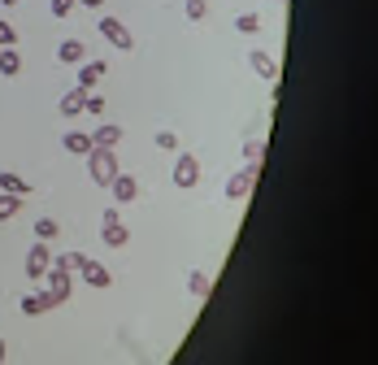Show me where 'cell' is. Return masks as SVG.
<instances>
[{
    "mask_svg": "<svg viewBox=\"0 0 378 365\" xmlns=\"http://www.w3.org/2000/svg\"><path fill=\"white\" fill-rule=\"evenodd\" d=\"M87 174L96 187H109L113 174H118V157H113V148H92L87 153Z\"/></svg>",
    "mask_w": 378,
    "mask_h": 365,
    "instance_id": "obj_1",
    "label": "cell"
},
{
    "mask_svg": "<svg viewBox=\"0 0 378 365\" xmlns=\"http://www.w3.org/2000/svg\"><path fill=\"white\" fill-rule=\"evenodd\" d=\"M40 283H44L48 296H53V305H61V300H70V291H74V274H70V270H61V265H48Z\"/></svg>",
    "mask_w": 378,
    "mask_h": 365,
    "instance_id": "obj_2",
    "label": "cell"
},
{
    "mask_svg": "<svg viewBox=\"0 0 378 365\" xmlns=\"http://www.w3.org/2000/svg\"><path fill=\"white\" fill-rule=\"evenodd\" d=\"M101 239H105L109 248H122V244L130 239V230L122 226V218H118V209H105V218H101Z\"/></svg>",
    "mask_w": 378,
    "mask_h": 365,
    "instance_id": "obj_3",
    "label": "cell"
},
{
    "mask_svg": "<svg viewBox=\"0 0 378 365\" xmlns=\"http://www.w3.org/2000/svg\"><path fill=\"white\" fill-rule=\"evenodd\" d=\"M200 182V161H196L191 153H178V161H174V187H196Z\"/></svg>",
    "mask_w": 378,
    "mask_h": 365,
    "instance_id": "obj_4",
    "label": "cell"
},
{
    "mask_svg": "<svg viewBox=\"0 0 378 365\" xmlns=\"http://www.w3.org/2000/svg\"><path fill=\"white\" fill-rule=\"evenodd\" d=\"M53 265V253H48V239H35L31 244V253H26V278H44V270Z\"/></svg>",
    "mask_w": 378,
    "mask_h": 365,
    "instance_id": "obj_5",
    "label": "cell"
},
{
    "mask_svg": "<svg viewBox=\"0 0 378 365\" xmlns=\"http://www.w3.org/2000/svg\"><path fill=\"white\" fill-rule=\"evenodd\" d=\"M252 187H257V165H252V161L243 165L239 174H231V178H226V196H231V201H243V196H248Z\"/></svg>",
    "mask_w": 378,
    "mask_h": 365,
    "instance_id": "obj_6",
    "label": "cell"
},
{
    "mask_svg": "<svg viewBox=\"0 0 378 365\" xmlns=\"http://www.w3.org/2000/svg\"><path fill=\"white\" fill-rule=\"evenodd\" d=\"M101 35H105L113 48H122V53H130V48H135V35H130L118 18H101Z\"/></svg>",
    "mask_w": 378,
    "mask_h": 365,
    "instance_id": "obj_7",
    "label": "cell"
},
{
    "mask_svg": "<svg viewBox=\"0 0 378 365\" xmlns=\"http://www.w3.org/2000/svg\"><path fill=\"white\" fill-rule=\"evenodd\" d=\"M78 274H83V283H87V287H101V291H105V287L113 283V274L105 270V265H101V261H92V257L83 261V270H78Z\"/></svg>",
    "mask_w": 378,
    "mask_h": 365,
    "instance_id": "obj_8",
    "label": "cell"
},
{
    "mask_svg": "<svg viewBox=\"0 0 378 365\" xmlns=\"http://www.w3.org/2000/svg\"><path fill=\"white\" fill-rule=\"evenodd\" d=\"M109 187H113V201H118V205H126V201H135V196H139V182L130 178V174H122V170L113 174Z\"/></svg>",
    "mask_w": 378,
    "mask_h": 365,
    "instance_id": "obj_9",
    "label": "cell"
},
{
    "mask_svg": "<svg viewBox=\"0 0 378 365\" xmlns=\"http://www.w3.org/2000/svg\"><path fill=\"white\" fill-rule=\"evenodd\" d=\"M83 57H87L83 40H61V48H57V61H61V65H78Z\"/></svg>",
    "mask_w": 378,
    "mask_h": 365,
    "instance_id": "obj_10",
    "label": "cell"
},
{
    "mask_svg": "<svg viewBox=\"0 0 378 365\" xmlns=\"http://www.w3.org/2000/svg\"><path fill=\"white\" fill-rule=\"evenodd\" d=\"M118 139H122V126L118 122H101V126H96V135H92L96 148H118Z\"/></svg>",
    "mask_w": 378,
    "mask_h": 365,
    "instance_id": "obj_11",
    "label": "cell"
},
{
    "mask_svg": "<svg viewBox=\"0 0 378 365\" xmlns=\"http://www.w3.org/2000/svg\"><path fill=\"white\" fill-rule=\"evenodd\" d=\"M83 101H87V92L83 87H70L61 96V118H78V113H83Z\"/></svg>",
    "mask_w": 378,
    "mask_h": 365,
    "instance_id": "obj_12",
    "label": "cell"
},
{
    "mask_svg": "<svg viewBox=\"0 0 378 365\" xmlns=\"http://www.w3.org/2000/svg\"><path fill=\"white\" fill-rule=\"evenodd\" d=\"M248 65H252L261 78H278V61H274L270 53H257V48H252V53H248Z\"/></svg>",
    "mask_w": 378,
    "mask_h": 365,
    "instance_id": "obj_13",
    "label": "cell"
},
{
    "mask_svg": "<svg viewBox=\"0 0 378 365\" xmlns=\"http://www.w3.org/2000/svg\"><path fill=\"white\" fill-rule=\"evenodd\" d=\"M48 309H53V296H48V291L22 296V313H26V318H40V313H48Z\"/></svg>",
    "mask_w": 378,
    "mask_h": 365,
    "instance_id": "obj_14",
    "label": "cell"
},
{
    "mask_svg": "<svg viewBox=\"0 0 378 365\" xmlns=\"http://www.w3.org/2000/svg\"><path fill=\"white\" fill-rule=\"evenodd\" d=\"M61 144H65V153H78V157H87L92 153V135H83V130H70V135H61Z\"/></svg>",
    "mask_w": 378,
    "mask_h": 365,
    "instance_id": "obj_15",
    "label": "cell"
},
{
    "mask_svg": "<svg viewBox=\"0 0 378 365\" xmlns=\"http://www.w3.org/2000/svg\"><path fill=\"white\" fill-rule=\"evenodd\" d=\"M105 70H109L105 61H87L83 70H78V87H83V92H87V87H96V83L105 78Z\"/></svg>",
    "mask_w": 378,
    "mask_h": 365,
    "instance_id": "obj_16",
    "label": "cell"
},
{
    "mask_svg": "<svg viewBox=\"0 0 378 365\" xmlns=\"http://www.w3.org/2000/svg\"><path fill=\"white\" fill-rule=\"evenodd\" d=\"M18 70H22V57H18V48H13V44H9V48H0V74H9V78H13Z\"/></svg>",
    "mask_w": 378,
    "mask_h": 365,
    "instance_id": "obj_17",
    "label": "cell"
},
{
    "mask_svg": "<svg viewBox=\"0 0 378 365\" xmlns=\"http://www.w3.org/2000/svg\"><path fill=\"white\" fill-rule=\"evenodd\" d=\"M0 192H13V196H26V192H31V182H26L22 174H9V170H5V174H0Z\"/></svg>",
    "mask_w": 378,
    "mask_h": 365,
    "instance_id": "obj_18",
    "label": "cell"
},
{
    "mask_svg": "<svg viewBox=\"0 0 378 365\" xmlns=\"http://www.w3.org/2000/svg\"><path fill=\"white\" fill-rule=\"evenodd\" d=\"M18 209H22V196H13V192H0V222H9Z\"/></svg>",
    "mask_w": 378,
    "mask_h": 365,
    "instance_id": "obj_19",
    "label": "cell"
},
{
    "mask_svg": "<svg viewBox=\"0 0 378 365\" xmlns=\"http://www.w3.org/2000/svg\"><path fill=\"white\" fill-rule=\"evenodd\" d=\"M83 261H87V253H65V257H53V265H61V270H70V274L83 270Z\"/></svg>",
    "mask_w": 378,
    "mask_h": 365,
    "instance_id": "obj_20",
    "label": "cell"
},
{
    "mask_svg": "<svg viewBox=\"0 0 378 365\" xmlns=\"http://www.w3.org/2000/svg\"><path fill=\"white\" fill-rule=\"evenodd\" d=\"M187 291H191V296H209V291H213L209 274H200V270H196V274H187Z\"/></svg>",
    "mask_w": 378,
    "mask_h": 365,
    "instance_id": "obj_21",
    "label": "cell"
},
{
    "mask_svg": "<svg viewBox=\"0 0 378 365\" xmlns=\"http://www.w3.org/2000/svg\"><path fill=\"white\" fill-rule=\"evenodd\" d=\"M235 31H243V35H257V31H261V18H257V13H239V18H235Z\"/></svg>",
    "mask_w": 378,
    "mask_h": 365,
    "instance_id": "obj_22",
    "label": "cell"
},
{
    "mask_svg": "<svg viewBox=\"0 0 378 365\" xmlns=\"http://www.w3.org/2000/svg\"><path fill=\"white\" fill-rule=\"evenodd\" d=\"M57 230H61V226H57L53 218H40V222H35V239H57Z\"/></svg>",
    "mask_w": 378,
    "mask_h": 365,
    "instance_id": "obj_23",
    "label": "cell"
},
{
    "mask_svg": "<svg viewBox=\"0 0 378 365\" xmlns=\"http://www.w3.org/2000/svg\"><path fill=\"white\" fill-rule=\"evenodd\" d=\"M183 9H187V18H191V22H200L205 13H209V5H205V0H183Z\"/></svg>",
    "mask_w": 378,
    "mask_h": 365,
    "instance_id": "obj_24",
    "label": "cell"
},
{
    "mask_svg": "<svg viewBox=\"0 0 378 365\" xmlns=\"http://www.w3.org/2000/svg\"><path fill=\"white\" fill-rule=\"evenodd\" d=\"M157 148H166V153H178V135H174V130H157Z\"/></svg>",
    "mask_w": 378,
    "mask_h": 365,
    "instance_id": "obj_25",
    "label": "cell"
},
{
    "mask_svg": "<svg viewBox=\"0 0 378 365\" xmlns=\"http://www.w3.org/2000/svg\"><path fill=\"white\" fill-rule=\"evenodd\" d=\"M261 153H266V144H261V139H248V144H243V157H248L252 165L261 161Z\"/></svg>",
    "mask_w": 378,
    "mask_h": 365,
    "instance_id": "obj_26",
    "label": "cell"
},
{
    "mask_svg": "<svg viewBox=\"0 0 378 365\" xmlns=\"http://www.w3.org/2000/svg\"><path fill=\"white\" fill-rule=\"evenodd\" d=\"M9 44H18V31H13L5 18H0V48H9Z\"/></svg>",
    "mask_w": 378,
    "mask_h": 365,
    "instance_id": "obj_27",
    "label": "cell"
},
{
    "mask_svg": "<svg viewBox=\"0 0 378 365\" xmlns=\"http://www.w3.org/2000/svg\"><path fill=\"white\" fill-rule=\"evenodd\" d=\"M83 113H96V118H101V113H105V96H87V101H83Z\"/></svg>",
    "mask_w": 378,
    "mask_h": 365,
    "instance_id": "obj_28",
    "label": "cell"
},
{
    "mask_svg": "<svg viewBox=\"0 0 378 365\" xmlns=\"http://www.w3.org/2000/svg\"><path fill=\"white\" fill-rule=\"evenodd\" d=\"M70 9H74V0H53V18H70Z\"/></svg>",
    "mask_w": 378,
    "mask_h": 365,
    "instance_id": "obj_29",
    "label": "cell"
},
{
    "mask_svg": "<svg viewBox=\"0 0 378 365\" xmlns=\"http://www.w3.org/2000/svg\"><path fill=\"white\" fill-rule=\"evenodd\" d=\"M74 5H87V9H101L105 0H74Z\"/></svg>",
    "mask_w": 378,
    "mask_h": 365,
    "instance_id": "obj_30",
    "label": "cell"
},
{
    "mask_svg": "<svg viewBox=\"0 0 378 365\" xmlns=\"http://www.w3.org/2000/svg\"><path fill=\"white\" fill-rule=\"evenodd\" d=\"M0 361H5V339H0Z\"/></svg>",
    "mask_w": 378,
    "mask_h": 365,
    "instance_id": "obj_31",
    "label": "cell"
},
{
    "mask_svg": "<svg viewBox=\"0 0 378 365\" xmlns=\"http://www.w3.org/2000/svg\"><path fill=\"white\" fill-rule=\"evenodd\" d=\"M0 5H18V0H0Z\"/></svg>",
    "mask_w": 378,
    "mask_h": 365,
    "instance_id": "obj_32",
    "label": "cell"
},
{
    "mask_svg": "<svg viewBox=\"0 0 378 365\" xmlns=\"http://www.w3.org/2000/svg\"><path fill=\"white\" fill-rule=\"evenodd\" d=\"M283 5H287V0H283Z\"/></svg>",
    "mask_w": 378,
    "mask_h": 365,
    "instance_id": "obj_33",
    "label": "cell"
}]
</instances>
